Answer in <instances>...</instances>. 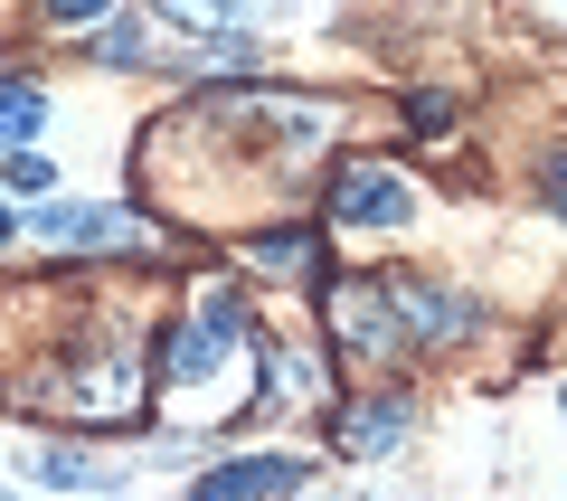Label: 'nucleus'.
Wrapping results in <instances>:
<instances>
[{
  "label": "nucleus",
  "mask_w": 567,
  "mask_h": 501,
  "mask_svg": "<svg viewBox=\"0 0 567 501\" xmlns=\"http://www.w3.org/2000/svg\"><path fill=\"white\" fill-rule=\"evenodd\" d=\"M114 501H123V492H114Z\"/></svg>",
  "instance_id": "f3484780"
},
{
  "label": "nucleus",
  "mask_w": 567,
  "mask_h": 501,
  "mask_svg": "<svg viewBox=\"0 0 567 501\" xmlns=\"http://www.w3.org/2000/svg\"><path fill=\"white\" fill-rule=\"evenodd\" d=\"M0 246H10V208H0Z\"/></svg>",
  "instance_id": "4468645a"
},
{
  "label": "nucleus",
  "mask_w": 567,
  "mask_h": 501,
  "mask_svg": "<svg viewBox=\"0 0 567 501\" xmlns=\"http://www.w3.org/2000/svg\"><path fill=\"white\" fill-rule=\"evenodd\" d=\"M416 218V190L398 181V171H379V161H350L341 181H331V227H369V237H388V227Z\"/></svg>",
  "instance_id": "20e7f679"
},
{
  "label": "nucleus",
  "mask_w": 567,
  "mask_h": 501,
  "mask_svg": "<svg viewBox=\"0 0 567 501\" xmlns=\"http://www.w3.org/2000/svg\"><path fill=\"white\" fill-rule=\"evenodd\" d=\"M539 200L567 218V152H548V171H539Z\"/></svg>",
  "instance_id": "f8f14e48"
},
{
  "label": "nucleus",
  "mask_w": 567,
  "mask_h": 501,
  "mask_svg": "<svg viewBox=\"0 0 567 501\" xmlns=\"http://www.w3.org/2000/svg\"><path fill=\"white\" fill-rule=\"evenodd\" d=\"M0 501H20V492H0Z\"/></svg>",
  "instance_id": "dca6fc26"
},
{
  "label": "nucleus",
  "mask_w": 567,
  "mask_h": 501,
  "mask_svg": "<svg viewBox=\"0 0 567 501\" xmlns=\"http://www.w3.org/2000/svg\"><path fill=\"white\" fill-rule=\"evenodd\" d=\"M256 341H265V321H256L246 294H208L189 321H171V331H162V388H171V407H181V417H208V407H218V379L237 369V350H256Z\"/></svg>",
  "instance_id": "f257e3e1"
},
{
  "label": "nucleus",
  "mask_w": 567,
  "mask_h": 501,
  "mask_svg": "<svg viewBox=\"0 0 567 501\" xmlns=\"http://www.w3.org/2000/svg\"><path fill=\"white\" fill-rule=\"evenodd\" d=\"M39 237L48 246H123L114 208H39Z\"/></svg>",
  "instance_id": "0eeeda50"
},
{
  "label": "nucleus",
  "mask_w": 567,
  "mask_h": 501,
  "mask_svg": "<svg viewBox=\"0 0 567 501\" xmlns=\"http://www.w3.org/2000/svg\"><path fill=\"white\" fill-rule=\"evenodd\" d=\"M48 133V95L39 85H0V152H29Z\"/></svg>",
  "instance_id": "1a4fd4ad"
},
{
  "label": "nucleus",
  "mask_w": 567,
  "mask_h": 501,
  "mask_svg": "<svg viewBox=\"0 0 567 501\" xmlns=\"http://www.w3.org/2000/svg\"><path fill=\"white\" fill-rule=\"evenodd\" d=\"M558 417H567V388H558Z\"/></svg>",
  "instance_id": "2eb2a0df"
},
{
  "label": "nucleus",
  "mask_w": 567,
  "mask_h": 501,
  "mask_svg": "<svg viewBox=\"0 0 567 501\" xmlns=\"http://www.w3.org/2000/svg\"><path fill=\"white\" fill-rule=\"evenodd\" d=\"M322 321H331V341L350 350V360H398V313H388V284H369V275H341L322 294Z\"/></svg>",
  "instance_id": "f03ea898"
},
{
  "label": "nucleus",
  "mask_w": 567,
  "mask_h": 501,
  "mask_svg": "<svg viewBox=\"0 0 567 501\" xmlns=\"http://www.w3.org/2000/svg\"><path fill=\"white\" fill-rule=\"evenodd\" d=\"M29 482H39V492H104L114 463H95V454H29Z\"/></svg>",
  "instance_id": "6e6552de"
},
{
  "label": "nucleus",
  "mask_w": 567,
  "mask_h": 501,
  "mask_svg": "<svg viewBox=\"0 0 567 501\" xmlns=\"http://www.w3.org/2000/svg\"><path fill=\"white\" fill-rule=\"evenodd\" d=\"M406 114H416V133H445V123H454V104H445V95H416Z\"/></svg>",
  "instance_id": "ddd939ff"
},
{
  "label": "nucleus",
  "mask_w": 567,
  "mask_h": 501,
  "mask_svg": "<svg viewBox=\"0 0 567 501\" xmlns=\"http://www.w3.org/2000/svg\"><path fill=\"white\" fill-rule=\"evenodd\" d=\"M406 426H416V407H406V398H360V407L331 417V444H341L350 463H379V454H398V444H406Z\"/></svg>",
  "instance_id": "423d86ee"
},
{
  "label": "nucleus",
  "mask_w": 567,
  "mask_h": 501,
  "mask_svg": "<svg viewBox=\"0 0 567 501\" xmlns=\"http://www.w3.org/2000/svg\"><path fill=\"white\" fill-rule=\"evenodd\" d=\"M388 313H398V341H425V350L483 331V303L445 294V284H416V275H388Z\"/></svg>",
  "instance_id": "7ed1b4c3"
},
{
  "label": "nucleus",
  "mask_w": 567,
  "mask_h": 501,
  "mask_svg": "<svg viewBox=\"0 0 567 501\" xmlns=\"http://www.w3.org/2000/svg\"><path fill=\"white\" fill-rule=\"evenodd\" d=\"M246 256H256L265 275H293V265H312V237L303 227H265V237H246Z\"/></svg>",
  "instance_id": "9d476101"
},
{
  "label": "nucleus",
  "mask_w": 567,
  "mask_h": 501,
  "mask_svg": "<svg viewBox=\"0 0 567 501\" xmlns=\"http://www.w3.org/2000/svg\"><path fill=\"white\" fill-rule=\"evenodd\" d=\"M0 181L20 190V200H48V190H58V161H48L39 142H29V152H10V161H0Z\"/></svg>",
  "instance_id": "9b49d317"
},
{
  "label": "nucleus",
  "mask_w": 567,
  "mask_h": 501,
  "mask_svg": "<svg viewBox=\"0 0 567 501\" xmlns=\"http://www.w3.org/2000/svg\"><path fill=\"white\" fill-rule=\"evenodd\" d=\"M303 473H312L303 454H237L189 482V501H284V492H303Z\"/></svg>",
  "instance_id": "39448f33"
}]
</instances>
